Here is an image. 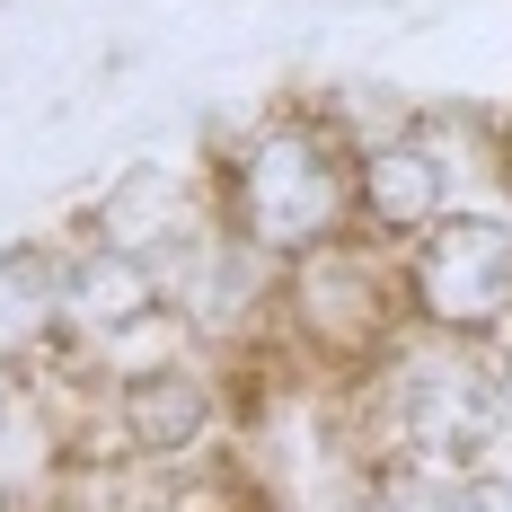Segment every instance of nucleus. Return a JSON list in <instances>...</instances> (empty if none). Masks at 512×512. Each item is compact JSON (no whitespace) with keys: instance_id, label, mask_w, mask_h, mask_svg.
Segmentation results:
<instances>
[{"instance_id":"8","label":"nucleus","mask_w":512,"mask_h":512,"mask_svg":"<svg viewBox=\"0 0 512 512\" xmlns=\"http://www.w3.org/2000/svg\"><path fill=\"white\" fill-rule=\"evenodd\" d=\"M62 336V256L0 248V362H36Z\"/></svg>"},{"instance_id":"12","label":"nucleus","mask_w":512,"mask_h":512,"mask_svg":"<svg viewBox=\"0 0 512 512\" xmlns=\"http://www.w3.org/2000/svg\"><path fill=\"white\" fill-rule=\"evenodd\" d=\"M504 389H512V327H504Z\"/></svg>"},{"instance_id":"9","label":"nucleus","mask_w":512,"mask_h":512,"mask_svg":"<svg viewBox=\"0 0 512 512\" xmlns=\"http://www.w3.org/2000/svg\"><path fill=\"white\" fill-rule=\"evenodd\" d=\"M451 486L460 477H442V468H424V460H380L362 477L354 512H451Z\"/></svg>"},{"instance_id":"7","label":"nucleus","mask_w":512,"mask_h":512,"mask_svg":"<svg viewBox=\"0 0 512 512\" xmlns=\"http://www.w3.org/2000/svg\"><path fill=\"white\" fill-rule=\"evenodd\" d=\"M195 221H204V212H195V195H186L168 168H151V159H142V168H124V186L89 212V239H98V248H124V256H151V265H159V256L177 248Z\"/></svg>"},{"instance_id":"11","label":"nucleus","mask_w":512,"mask_h":512,"mask_svg":"<svg viewBox=\"0 0 512 512\" xmlns=\"http://www.w3.org/2000/svg\"><path fill=\"white\" fill-rule=\"evenodd\" d=\"M18 451V407H9V389H0V460Z\"/></svg>"},{"instance_id":"4","label":"nucleus","mask_w":512,"mask_h":512,"mask_svg":"<svg viewBox=\"0 0 512 512\" xmlns=\"http://www.w3.org/2000/svg\"><path fill=\"white\" fill-rule=\"evenodd\" d=\"M442 212H460V151L442 124H407L389 142L354 151V221L371 239H424Z\"/></svg>"},{"instance_id":"5","label":"nucleus","mask_w":512,"mask_h":512,"mask_svg":"<svg viewBox=\"0 0 512 512\" xmlns=\"http://www.w3.org/2000/svg\"><path fill=\"white\" fill-rule=\"evenodd\" d=\"M159 318H168V283H159L151 256L98 248V239H89L80 256H62V327H71L89 354L124 362V345L151 336Z\"/></svg>"},{"instance_id":"10","label":"nucleus","mask_w":512,"mask_h":512,"mask_svg":"<svg viewBox=\"0 0 512 512\" xmlns=\"http://www.w3.org/2000/svg\"><path fill=\"white\" fill-rule=\"evenodd\" d=\"M451 512H512V468H477L451 486Z\"/></svg>"},{"instance_id":"2","label":"nucleus","mask_w":512,"mask_h":512,"mask_svg":"<svg viewBox=\"0 0 512 512\" xmlns=\"http://www.w3.org/2000/svg\"><path fill=\"white\" fill-rule=\"evenodd\" d=\"M389 460H424L442 477L504 468L512 442V389L504 354H477L460 336H424L389 362Z\"/></svg>"},{"instance_id":"3","label":"nucleus","mask_w":512,"mask_h":512,"mask_svg":"<svg viewBox=\"0 0 512 512\" xmlns=\"http://www.w3.org/2000/svg\"><path fill=\"white\" fill-rule=\"evenodd\" d=\"M407 318L424 336L486 345L512 327V212L460 204L407 239Z\"/></svg>"},{"instance_id":"1","label":"nucleus","mask_w":512,"mask_h":512,"mask_svg":"<svg viewBox=\"0 0 512 512\" xmlns=\"http://www.w3.org/2000/svg\"><path fill=\"white\" fill-rule=\"evenodd\" d=\"M221 204H230L221 221L256 256H274L292 274L301 256L354 239V151L327 124H274V133H256L248 151H239Z\"/></svg>"},{"instance_id":"13","label":"nucleus","mask_w":512,"mask_h":512,"mask_svg":"<svg viewBox=\"0 0 512 512\" xmlns=\"http://www.w3.org/2000/svg\"><path fill=\"white\" fill-rule=\"evenodd\" d=\"M0 512H18V504H9V486H0Z\"/></svg>"},{"instance_id":"6","label":"nucleus","mask_w":512,"mask_h":512,"mask_svg":"<svg viewBox=\"0 0 512 512\" xmlns=\"http://www.w3.org/2000/svg\"><path fill=\"white\" fill-rule=\"evenodd\" d=\"M212 415H221V389H212L195 362H133L115 371V424L142 460H195L212 442Z\"/></svg>"}]
</instances>
